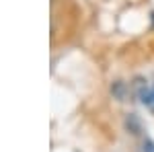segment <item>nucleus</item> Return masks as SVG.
Masks as SVG:
<instances>
[{
  "instance_id": "nucleus-2",
  "label": "nucleus",
  "mask_w": 154,
  "mask_h": 152,
  "mask_svg": "<svg viewBox=\"0 0 154 152\" xmlns=\"http://www.w3.org/2000/svg\"><path fill=\"white\" fill-rule=\"evenodd\" d=\"M142 152H154V140H150V138H146L142 144Z\"/></svg>"
},
{
  "instance_id": "nucleus-1",
  "label": "nucleus",
  "mask_w": 154,
  "mask_h": 152,
  "mask_svg": "<svg viewBox=\"0 0 154 152\" xmlns=\"http://www.w3.org/2000/svg\"><path fill=\"white\" fill-rule=\"evenodd\" d=\"M134 91H136V97L140 99V103L150 113H154V82L148 84L146 80H136L134 82Z\"/></svg>"
}]
</instances>
